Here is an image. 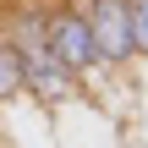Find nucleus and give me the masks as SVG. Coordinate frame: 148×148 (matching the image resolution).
I'll return each mask as SVG.
<instances>
[{
	"instance_id": "1",
	"label": "nucleus",
	"mask_w": 148,
	"mask_h": 148,
	"mask_svg": "<svg viewBox=\"0 0 148 148\" xmlns=\"http://www.w3.org/2000/svg\"><path fill=\"white\" fill-rule=\"evenodd\" d=\"M11 49H16V60H22V88H27V93H38L44 104H55V99L71 93V71H66V60L49 49V38H44V16H22Z\"/></svg>"
},
{
	"instance_id": "2",
	"label": "nucleus",
	"mask_w": 148,
	"mask_h": 148,
	"mask_svg": "<svg viewBox=\"0 0 148 148\" xmlns=\"http://www.w3.org/2000/svg\"><path fill=\"white\" fill-rule=\"evenodd\" d=\"M44 38H49V49L66 60V71H93V66H104L88 16H77V11H55V16H44Z\"/></svg>"
},
{
	"instance_id": "3",
	"label": "nucleus",
	"mask_w": 148,
	"mask_h": 148,
	"mask_svg": "<svg viewBox=\"0 0 148 148\" xmlns=\"http://www.w3.org/2000/svg\"><path fill=\"white\" fill-rule=\"evenodd\" d=\"M88 27H93V44L110 66L132 60L137 44H132V22H126V0H93L88 5Z\"/></svg>"
},
{
	"instance_id": "4",
	"label": "nucleus",
	"mask_w": 148,
	"mask_h": 148,
	"mask_svg": "<svg viewBox=\"0 0 148 148\" xmlns=\"http://www.w3.org/2000/svg\"><path fill=\"white\" fill-rule=\"evenodd\" d=\"M22 93V60L11 49V38H0V99H16Z\"/></svg>"
},
{
	"instance_id": "5",
	"label": "nucleus",
	"mask_w": 148,
	"mask_h": 148,
	"mask_svg": "<svg viewBox=\"0 0 148 148\" xmlns=\"http://www.w3.org/2000/svg\"><path fill=\"white\" fill-rule=\"evenodd\" d=\"M126 22H132V44L148 49V0H126Z\"/></svg>"
}]
</instances>
